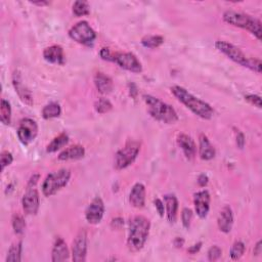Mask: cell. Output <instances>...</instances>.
Returning a JSON list of instances; mask_svg holds the SVG:
<instances>
[{"instance_id": "7dc6e473", "label": "cell", "mask_w": 262, "mask_h": 262, "mask_svg": "<svg viewBox=\"0 0 262 262\" xmlns=\"http://www.w3.org/2000/svg\"><path fill=\"white\" fill-rule=\"evenodd\" d=\"M31 3L34 5H38V6H44V5H47L49 2L48 1H33Z\"/></svg>"}, {"instance_id": "1f68e13d", "label": "cell", "mask_w": 262, "mask_h": 262, "mask_svg": "<svg viewBox=\"0 0 262 262\" xmlns=\"http://www.w3.org/2000/svg\"><path fill=\"white\" fill-rule=\"evenodd\" d=\"M245 250H246V246L245 244L242 242V241H235L231 248H230V251H229V255H230V258L232 260H238L241 259V257L244 255L245 253Z\"/></svg>"}, {"instance_id": "d6986e66", "label": "cell", "mask_w": 262, "mask_h": 262, "mask_svg": "<svg viewBox=\"0 0 262 262\" xmlns=\"http://www.w3.org/2000/svg\"><path fill=\"white\" fill-rule=\"evenodd\" d=\"M216 155L215 147L210 142L208 136L204 133L199 135V156L204 161L212 160Z\"/></svg>"}, {"instance_id": "30bf717a", "label": "cell", "mask_w": 262, "mask_h": 262, "mask_svg": "<svg viewBox=\"0 0 262 262\" xmlns=\"http://www.w3.org/2000/svg\"><path fill=\"white\" fill-rule=\"evenodd\" d=\"M16 134L18 140L24 145H28L38 135V125L33 119L25 118L19 122Z\"/></svg>"}, {"instance_id": "5bb4252c", "label": "cell", "mask_w": 262, "mask_h": 262, "mask_svg": "<svg viewBox=\"0 0 262 262\" xmlns=\"http://www.w3.org/2000/svg\"><path fill=\"white\" fill-rule=\"evenodd\" d=\"M210 202H211V196H210V192L207 189L196 191L193 194L194 211L201 219H205L208 216V213L210 210Z\"/></svg>"}, {"instance_id": "2e32d148", "label": "cell", "mask_w": 262, "mask_h": 262, "mask_svg": "<svg viewBox=\"0 0 262 262\" xmlns=\"http://www.w3.org/2000/svg\"><path fill=\"white\" fill-rule=\"evenodd\" d=\"M217 225L220 231L224 233L230 232L233 225V213L230 206L225 205L220 210L217 218Z\"/></svg>"}, {"instance_id": "3957f363", "label": "cell", "mask_w": 262, "mask_h": 262, "mask_svg": "<svg viewBox=\"0 0 262 262\" xmlns=\"http://www.w3.org/2000/svg\"><path fill=\"white\" fill-rule=\"evenodd\" d=\"M215 47L220 52H222L224 55H226L229 59H231L233 62L250 69L251 71L256 72L257 74L261 73V60L259 58H253V57H247L246 54L235 45L223 41V40H217L215 42Z\"/></svg>"}, {"instance_id": "ac0fdd59", "label": "cell", "mask_w": 262, "mask_h": 262, "mask_svg": "<svg viewBox=\"0 0 262 262\" xmlns=\"http://www.w3.org/2000/svg\"><path fill=\"white\" fill-rule=\"evenodd\" d=\"M145 186L142 183H135L129 193L130 205L136 209L143 208L145 205Z\"/></svg>"}, {"instance_id": "836d02e7", "label": "cell", "mask_w": 262, "mask_h": 262, "mask_svg": "<svg viewBox=\"0 0 262 262\" xmlns=\"http://www.w3.org/2000/svg\"><path fill=\"white\" fill-rule=\"evenodd\" d=\"M13 162L12 154L8 150H3L0 155V165H1V171L5 169V167L9 166Z\"/></svg>"}, {"instance_id": "e575fe53", "label": "cell", "mask_w": 262, "mask_h": 262, "mask_svg": "<svg viewBox=\"0 0 262 262\" xmlns=\"http://www.w3.org/2000/svg\"><path fill=\"white\" fill-rule=\"evenodd\" d=\"M192 220V211L189 208H183L181 211V221L185 228H189Z\"/></svg>"}, {"instance_id": "4316f807", "label": "cell", "mask_w": 262, "mask_h": 262, "mask_svg": "<svg viewBox=\"0 0 262 262\" xmlns=\"http://www.w3.org/2000/svg\"><path fill=\"white\" fill-rule=\"evenodd\" d=\"M21 251H23L21 241L13 243L7 252L6 261L7 262H19L21 260Z\"/></svg>"}, {"instance_id": "60d3db41", "label": "cell", "mask_w": 262, "mask_h": 262, "mask_svg": "<svg viewBox=\"0 0 262 262\" xmlns=\"http://www.w3.org/2000/svg\"><path fill=\"white\" fill-rule=\"evenodd\" d=\"M39 179H40V174H38V173L33 174V175L30 177L29 181H28L27 188H29V187H36V184L38 183Z\"/></svg>"}, {"instance_id": "f6af8a7d", "label": "cell", "mask_w": 262, "mask_h": 262, "mask_svg": "<svg viewBox=\"0 0 262 262\" xmlns=\"http://www.w3.org/2000/svg\"><path fill=\"white\" fill-rule=\"evenodd\" d=\"M261 253H262V242L259 239V241L257 242L256 246L254 247V255L258 256V255H260Z\"/></svg>"}, {"instance_id": "bcb514c9", "label": "cell", "mask_w": 262, "mask_h": 262, "mask_svg": "<svg viewBox=\"0 0 262 262\" xmlns=\"http://www.w3.org/2000/svg\"><path fill=\"white\" fill-rule=\"evenodd\" d=\"M173 244H174V246H175L176 248H182V247H183V245H184V239H183L182 237L177 236V237H175V238H174Z\"/></svg>"}, {"instance_id": "277c9868", "label": "cell", "mask_w": 262, "mask_h": 262, "mask_svg": "<svg viewBox=\"0 0 262 262\" xmlns=\"http://www.w3.org/2000/svg\"><path fill=\"white\" fill-rule=\"evenodd\" d=\"M142 97L148 114L155 120L164 124H175L178 121V115L172 105L150 94H144Z\"/></svg>"}, {"instance_id": "4dcf8cb0", "label": "cell", "mask_w": 262, "mask_h": 262, "mask_svg": "<svg viewBox=\"0 0 262 262\" xmlns=\"http://www.w3.org/2000/svg\"><path fill=\"white\" fill-rule=\"evenodd\" d=\"M72 10L76 16H83V15H87L90 13V7H89L88 2L81 1V0L74 2Z\"/></svg>"}, {"instance_id": "9c48e42d", "label": "cell", "mask_w": 262, "mask_h": 262, "mask_svg": "<svg viewBox=\"0 0 262 262\" xmlns=\"http://www.w3.org/2000/svg\"><path fill=\"white\" fill-rule=\"evenodd\" d=\"M108 61H113L117 63L120 68L132 73L137 74L142 72L141 62L132 52H112Z\"/></svg>"}, {"instance_id": "52a82bcc", "label": "cell", "mask_w": 262, "mask_h": 262, "mask_svg": "<svg viewBox=\"0 0 262 262\" xmlns=\"http://www.w3.org/2000/svg\"><path fill=\"white\" fill-rule=\"evenodd\" d=\"M140 151V143L136 140L129 139L125 143V145L120 148L116 155L114 160V167L116 170H123L133 164L136 160L138 154Z\"/></svg>"}, {"instance_id": "484cf974", "label": "cell", "mask_w": 262, "mask_h": 262, "mask_svg": "<svg viewBox=\"0 0 262 262\" xmlns=\"http://www.w3.org/2000/svg\"><path fill=\"white\" fill-rule=\"evenodd\" d=\"M61 114V107L60 104L58 102L52 101L47 103L41 112L42 117L45 120H49V119H53V118H58Z\"/></svg>"}, {"instance_id": "4fadbf2b", "label": "cell", "mask_w": 262, "mask_h": 262, "mask_svg": "<svg viewBox=\"0 0 262 262\" xmlns=\"http://www.w3.org/2000/svg\"><path fill=\"white\" fill-rule=\"evenodd\" d=\"M23 210L27 215H36L40 207V196L36 187L27 188L21 199Z\"/></svg>"}, {"instance_id": "74e56055", "label": "cell", "mask_w": 262, "mask_h": 262, "mask_svg": "<svg viewBox=\"0 0 262 262\" xmlns=\"http://www.w3.org/2000/svg\"><path fill=\"white\" fill-rule=\"evenodd\" d=\"M154 205L156 207V210L158 211L159 215L161 217L164 216V213H165V205H164V202L162 200H160L159 198H156L154 200Z\"/></svg>"}, {"instance_id": "83f0119b", "label": "cell", "mask_w": 262, "mask_h": 262, "mask_svg": "<svg viewBox=\"0 0 262 262\" xmlns=\"http://www.w3.org/2000/svg\"><path fill=\"white\" fill-rule=\"evenodd\" d=\"M140 43L145 48H158L164 43V37L160 35H146L141 38Z\"/></svg>"}, {"instance_id": "7402d4cb", "label": "cell", "mask_w": 262, "mask_h": 262, "mask_svg": "<svg viewBox=\"0 0 262 262\" xmlns=\"http://www.w3.org/2000/svg\"><path fill=\"white\" fill-rule=\"evenodd\" d=\"M164 205L165 211L167 215V219L170 223H175L177 219V212H178V200L175 194L168 193L164 195Z\"/></svg>"}, {"instance_id": "d6a6232c", "label": "cell", "mask_w": 262, "mask_h": 262, "mask_svg": "<svg viewBox=\"0 0 262 262\" xmlns=\"http://www.w3.org/2000/svg\"><path fill=\"white\" fill-rule=\"evenodd\" d=\"M94 108L98 114H106L108 113L112 108H113V104L112 102L104 97H100L98 98L95 103H94Z\"/></svg>"}, {"instance_id": "d590c367", "label": "cell", "mask_w": 262, "mask_h": 262, "mask_svg": "<svg viewBox=\"0 0 262 262\" xmlns=\"http://www.w3.org/2000/svg\"><path fill=\"white\" fill-rule=\"evenodd\" d=\"M222 255V250L220 247H218L217 245L212 246L209 250H208V259L210 261H216L218 260Z\"/></svg>"}, {"instance_id": "8fae6325", "label": "cell", "mask_w": 262, "mask_h": 262, "mask_svg": "<svg viewBox=\"0 0 262 262\" xmlns=\"http://www.w3.org/2000/svg\"><path fill=\"white\" fill-rule=\"evenodd\" d=\"M88 249V235L85 229H81L74 242L72 247V259L74 262H84L87 256Z\"/></svg>"}, {"instance_id": "b9f144b4", "label": "cell", "mask_w": 262, "mask_h": 262, "mask_svg": "<svg viewBox=\"0 0 262 262\" xmlns=\"http://www.w3.org/2000/svg\"><path fill=\"white\" fill-rule=\"evenodd\" d=\"M128 89H129V95L132 97V98H136L137 97V94H138V89H137V86L134 84V83H129L128 84Z\"/></svg>"}, {"instance_id": "7c38bea8", "label": "cell", "mask_w": 262, "mask_h": 262, "mask_svg": "<svg viewBox=\"0 0 262 262\" xmlns=\"http://www.w3.org/2000/svg\"><path fill=\"white\" fill-rule=\"evenodd\" d=\"M104 215V204L101 198L95 196L85 210V218L90 224H98Z\"/></svg>"}, {"instance_id": "cb8c5ba5", "label": "cell", "mask_w": 262, "mask_h": 262, "mask_svg": "<svg viewBox=\"0 0 262 262\" xmlns=\"http://www.w3.org/2000/svg\"><path fill=\"white\" fill-rule=\"evenodd\" d=\"M85 156V148L83 145L74 144L64 148L59 155V161H70V160H80Z\"/></svg>"}, {"instance_id": "ba28073f", "label": "cell", "mask_w": 262, "mask_h": 262, "mask_svg": "<svg viewBox=\"0 0 262 262\" xmlns=\"http://www.w3.org/2000/svg\"><path fill=\"white\" fill-rule=\"evenodd\" d=\"M69 37L79 44L91 45L97 35L86 20H81L69 30Z\"/></svg>"}, {"instance_id": "f35d334b", "label": "cell", "mask_w": 262, "mask_h": 262, "mask_svg": "<svg viewBox=\"0 0 262 262\" xmlns=\"http://www.w3.org/2000/svg\"><path fill=\"white\" fill-rule=\"evenodd\" d=\"M124 225V219L122 217H116L113 218L111 221V226L114 229H120Z\"/></svg>"}, {"instance_id": "6da1fadb", "label": "cell", "mask_w": 262, "mask_h": 262, "mask_svg": "<svg viewBox=\"0 0 262 262\" xmlns=\"http://www.w3.org/2000/svg\"><path fill=\"white\" fill-rule=\"evenodd\" d=\"M170 90L171 93L177 98V100H179L198 117L204 120H210L214 116V110L208 102L194 96L184 87L174 85L170 88Z\"/></svg>"}, {"instance_id": "f546056e", "label": "cell", "mask_w": 262, "mask_h": 262, "mask_svg": "<svg viewBox=\"0 0 262 262\" xmlns=\"http://www.w3.org/2000/svg\"><path fill=\"white\" fill-rule=\"evenodd\" d=\"M12 228L16 235H23L26 229V221L19 214H13L12 216Z\"/></svg>"}, {"instance_id": "7a4b0ae2", "label": "cell", "mask_w": 262, "mask_h": 262, "mask_svg": "<svg viewBox=\"0 0 262 262\" xmlns=\"http://www.w3.org/2000/svg\"><path fill=\"white\" fill-rule=\"evenodd\" d=\"M150 229V221L141 215L134 216L129 222L127 248L130 252L140 251L147 241Z\"/></svg>"}, {"instance_id": "ee69618b", "label": "cell", "mask_w": 262, "mask_h": 262, "mask_svg": "<svg viewBox=\"0 0 262 262\" xmlns=\"http://www.w3.org/2000/svg\"><path fill=\"white\" fill-rule=\"evenodd\" d=\"M202 245H203V243H202V242H198L196 244H194V245L190 246V247L187 249V252H188L190 255L196 254V253H198V252L201 250V248H202Z\"/></svg>"}, {"instance_id": "5b68a950", "label": "cell", "mask_w": 262, "mask_h": 262, "mask_svg": "<svg viewBox=\"0 0 262 262\" xmlns=\"http://www.w3.org/2000/svg\"><path fill=\"white\" fill-rule=\"evenodd\" d=\"M222 18L226 24L247 30L248 32L253 34L258 40H261L262 30H261V20L259 18L244 12L230 10V9L223 12Z\"/></svg>"}, {"instance_id": "ab89813d", "label": "cell", "mask_w": 262, "mask_h": 262, "mask_svg": "<svg viewBox=\"0 0 262 262\" xmlns=\"http://www.w3.org/2000/svg\"><path fill=\"white\" fill-rule=\"evenodd\" d=\"M235 142H236V145H237V147H238V148H241V149H242V148H244L245 143H246V139H245V135H244V133H243V132H241V131H238V132H237Z\"/></svg>"}, {"instance_id": "603a6c76", "label": "cell", "mask_w": 262, "mask_h": 262, "mask_svg": "<svg viewBox=\"0 0 262 262\" xmlns=\"http://www.w3.org/2000/svg\"><path fill=\"white\" fill-rule=\"evenodd\" d=\"M94 85L97 91L101 94H108L114 88V83L111 77L101 72H97L94 75Z\"/></svg>"}, {"instance_id": "44dd1931", "label": "cell", "mask_w": 262, "mask_h": 262, "mask_svg": "<svg viewBox=\"0 0 262 262\" xmlns=\"http://www.w3.org/2000/svg\"><path fill=\"white\" fill-rule=\"evenodd\" d=\"M70 257V251L69 248L61 237H56L52 251H51V260L53 262H60V261H66Z\"/></svg>"}, {"instance_id": "d4e9b609", "label": "cell", "mask_w": 262, "mask_h": 262, "mask_svg": "<svg viewBox=\"0 0 262 262\" xmlns=\"http://www.w3.org/2000/svg\"><path fill=\"white\" fill-rule=\"evenodd\" d=\"M69 135L64 132L58 134L57 136H55L51 141L50 143L46 146V151L47 152H55L57 151L58 149L62 148L63 146H66L68 143H69Z\"/></svg>"}, {"instance_id": "7bdbcfd3", "label": "cell", "mask_w": 262, "mask_h": 262, "mask_svg": "<svg viewBox=\"0 0 262 262\" xmlns=\"http://www.w3.org/2000/svg\"><path fill=\"white\" fill-rule=\"evenodd\" d=\"M198 184L201 186V187H204V186H206L207 184H208V182H209V177L206 175V174H200L199 175V177H198Z\"/></svg>"}, {"instance_id": "8d00e7d4", "label": "cell", "mask_w": 262, "mask_h": 262, "mask_svg": "<svg viewBox=\"0 0 262 262\" xmlns=\"http://www.w3.org/2000/svg\"><path fill=\"white\" fill-rule=\"evenodd\" d=\"M245 99H246L249 103H251V104L257 106L258 108H261V97H260L259 95H256V94H247V95H245Z\"/></svg>"}, {"instance_id": "9a60e30c", "label": "cell", "mask_w": 262, "mask_h": 262, "mask_svg": "<svg viewBox=\"0 0 262 262\" xmlns=\"http://www.w3.org/2000/svg\"><path fill=\"white\" fill-rule=\"evenodd\" d=\"M12 85H13L14 90L17 93L18 97L20 98V100L28 105H32L34 102L32 92L24 84V81H23L21 76L18 71H14L12 74Z\"/></svg>"}, {"instance_id": "f1b7e54d", "label": "cell", "mask_w": 262, "mask_h": 262, "mask_svg": "<svg viewBox=\"0 0 262 262\" xmlns=\"http://www.w3.org/2000/svg\"><path fill=\"white\" fill-rule=\"evenodd\" d=\"M0 121L4 125L11 123V106L8 100L2 98L0 102Z\"/></svg>"}, {"instance_id": "ffe728a7", "label": "cell", "mask_w": 262, "mask_h": 262, "mask_svg": "<svg viewBox=\"0 0 262 262\" xmlns=\"http://www.w3.org/2000/svg\"><path fill=\"white\" fill-rule=\"evenodd\" d=\"M43 57L50 63L62 66L64 63L63 49L59 45H51L43 50Z\"/></svg>"}, {"instance_id": "e0dca14e", "label": "cell", "mask_w": 262, "mask_h": 262, "mask_svg": "<svg viewBox=\"0 0 262 262\" xmlns=\"http://www.w3.org/2000/svg\"><path fill=\"white\" fill-rule=\"evenodd\" d=\"M177 144L183 151L185 158L187 160H193L195 155H196V145L193 141V139L185 134V133H180L177 136Z\"/></svg>"}, {"instance_id": "8992f818", "label": "cell", "mask_w": 262, "mask_h": 262, "mask_svg": "<svg viewBox=\"0 0 262 262\" xmlns=\"http://www.w3.org/2000/svg\"><path fill=\"white\" fill-rule=\"evenodd\" d=\"M71 171L67 168H61L57 171L49 173L43 183H42V192L45 196H51L63 188L71 179Z\"/></svg>"}]
</instances>
